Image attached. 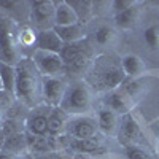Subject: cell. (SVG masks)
Listing matches in <instances>:
<instances>
[{
  "instance_id": "obj_23",
  "label": "cell",
  "mask_w": 159,
  "mask_h": 159,
  "mask_svg": "<svg viewBox=\"0 0 159 159\" xmlns=\"http://www.w3.org/2000/svg\"><path fill=\"white\" fill-rule=\"evenodd\" d=\"M123 70L126 75H130V76H134V75H139L143 69V65H142V61L137 57V56H126L123 59Z\"/></svg>"
},
{
  "instance_id": "obj_16",
  "label": "cell",
  "mask_w": 159,
  "mask_h": 159,
  "mask_svg": "<svg viewBox=\"0 0 159 159\" xmlns=\"http://www.w3.org/2000/svg\"><path fill=\"white\" fill-rule=\"evenodd\" d=\"M97 124H99V129L103 130L105 134L108 135H113V134H118V118H116V113L111 111L110 108H103L99 111L97 115Z\"/></svg>"
},
{
  "instance_id": "obj_22",
  "label": "cell",
  "mask_w": 159,
  "mask_h": 159,
  "mask_svg": "<svg viewBox=\"0 0 159 159\" xmlns=\"http://www.w3.org/2000/svg\"><path fill=\"white\" fill-rule=\"evenodd\" d=\"M69 5L73 8L75 15L78 16V21H86L88 16L91 15V8H92V2H88V0H84V2H81V0H72V2H69Z\"/></svg>"
},
{
  "instance_id": "obj_27",
  "label": "cell",
  "mask_w": 159,
  "mask_h": 159,
  "mask_svg": "<svg viewBox=\"0 0 159 159\" xmlns=\"http://www.w3.org/2000/svg\"><path fill=\"white\" fill-rule=\"evenodd\" d=\"M126 156H127V159H151V156L147 151H143L139 147H127Z\"/></svg>"
},
{
  "instance_id": "obj_29",
  "label": "cell",
  "mask_w": 159,
  "mask_h": 159,
  "mask_svg": "<svg viewBox=\"0 0 159 159\" xmlns=\"http://www.w3.org/2000/svg\"><path fill=\"white\" fill-rule=\"evenodd\" d=\"M113 7H115L116 15H118V13H123V11L132 8L134 7V2H130V0H121V2H113Z\"/></svg>"
},
{
  "instance_id": "obj_34",
  "label": "cell",
  "mask_w": 159,
  "mask_h": 159,
  "mask_svg": "<svg viewBox=\"0 0 159 159\" xmlns=\"http://www.w3.org/2000/svg\"><path fill=\"white\" fill-rule=\"evenodd\" d=\"M0 91H2V81H0Z\"/></svg>"
},
{
  "instance_id": "obj_13",
  "label": "cell",
  "mask_w": 159,
  "mask_h": 159,
  "mask_svg": "<svg viewBox=\"0 0 159 159\" xmlns=\"http://www.w3.org/2000/svg\"><path fill=\"white\" fill-rule=\"evenodd\" d=\"M67 148L76 151L78 154H96L103 151V147L97 137L89 140H76L67 135Z\"/></svg>"
},
{
  "instance_id": "obj_9",
  "label": "cell",
  "mask_w": 159,
  "mask_h": 159,
  "mask_svg": "<svg viewBox=\"0 0 159 159\" xmlns=\"http://www.w3.org/2000/svg\"><path fill=\"white\" fill-rule=\"evenodd\" d=\"M62 48H64V42L59 38V35L54 32V29L40 30L37 34V37H35V49L61 54Z\"/></svg>"
},
{
  "instance_id": "obj_17",
  "label": "cell",
  "mask_w": 159,
  "mask_h": 159,
  "mask_svg": "<svg viewBox=\"0 0 159 159\" xmlns=\"http://www.w3.org/2000/svg\"><path fill=\"white\" fill-rule=\"evenodd\" d=\"M24 150H29L27 145V135L24 132H16L8 137H5V145H3V151L8 154H15V153H22Z\"/></svg>"
},
{
  "instance_id": "obj_7",
  "label": "cell",
  "mask_w": 159,
  "mask_h": 159,
  "mask_svg": "<svg viewBox=\"0 0 159 159\" xmlns=\"http://www.w3.org/2000/svg\"><path fill=\"white\" fill-rule=\"evenodd\" d=\"M30 19L35 22L40 30H49L54 29V13L56 3L54 2H32L30 5Z\"/></svg>"
},
{
  "instance_id": "obj_5",
  "label": "cell",
  "mask_w": 159,
  "mask_h": 159,
  "mask_svg": "<svg viewBox=\"0 0 159 159\" xmlns=\"http://www.w3.org/2000/svg\"><path fill=\"white\" fill-rule=\"evenodd\" d=\"M97 130H99L97 119L83 115V116L70 118L65 134L72 139H76V140H89V139L97 137Z\"/></svg>"
},
{
  "instance_id": "obj_31",
  "label": "cell",
  "mask_w": 159,
  "mask_h": 159,
  "mask_svg": "<svg viewBox=\"0 0 159 159\" xmlns=\"http://www.w3.org/2000/svg\"><path fill=\"white\" fill-rule=\"evenodd\" d=\"M3 145H5V135H3V132L0 130V153L3 151Z\"/></svg>"
},
{
  "instance_id": "obj_4",
  "label": "cell",
  "mask_w": 159,
  "mask_h": 159,
  "mask_svg": "<svg viewBox=\"0 0 159 159\" xmlns=\"http://www.w3.org/2000/svg\"><path fill=\"white\" fill-rule=\"evenodd\" d=\"M32 61L42 76H61L62 73H65V64L61 54H56V52L35 49L32 54Z\"/></svg>"
},
{
  "instance_id": "obj_6",
  "label": "cell",
  "mask_w": 159,
  "mask_h": 159,
  "mask_svg": "<svg viewBox=\"0 0 159 159\" xmlns=\"http://www.w3.org/2000/svg\"><path fill=\"white\" fill-rule=\"evenodd\" d=\"M67 91L64 78L61 76H43V88H42V96L43 100L49 108L61 107V102L64 99V94Z\"/></svg>"
},
{
  "instance_id": "obj_28",
  "label": "cell",
  "mask_w": 159,
  "mask_h": 159,
  "mask_svg": "<svg viewBox=\"0 0 159 159\" xmlns=\"http://www.w3.org/2000/svg\"><path fill=\"white\" fill-rule=\"evenodd\" d=\"M13 99H15V96L2 89L0 91V108H8L13 102Z\"/></svg>"
},
{
  "instance_id": "obj_25",
  "label": "cell",
  "mask_w": 159,
  "mask_h": 159,
  "mask_svg": "<svg viewBox=\"0 0 159 159\" xmlns=\"http://www.w3.org/2000/svg\"><path fill=\"white\" fill-rule=\"evenodd\" d=\"M145 40H147V43L153 49H156L159 46V29H157V25H151V27H148L145 30Z\"/></svg>"
},
{
  "instance_id": "obj_26",
  "label": "cell",
  "mask_w": 159,
  "mask_h": 159,
  "mask_svg": "<svg viewBox=\"0 0 159 159\" xmlns=\"http://www.w3.org/2000/svg\"><path fill=\"white\" fill-rule=\"evenodd\" d=\"M94 37H96V42L99 45H105V43H108V40L111 38V29L107 27V25H100L96 30Z\"/></svg>"
},
{
  "instance_id": "obj_15",
  "label": "cell",
  "mask_w": 159,
  "mask_h": 159,
  "mask_svg": "<svg viewBox=\"0 0 159 159\" xmlns=\"http://www.w3.org/2000/svg\"><path fill=\"white\" fill-rule=\"evenodd\" d=\"M78 16L75 15L73 8L69 5V2H59L56 3V13H54V27H64V25L76 24Z\"/></svg>"
},
{
  "instance_id": "obj_2",
  "label": "cell",
  "mask_w": 159,
  "mask_h": 159,
  "mask_svg": "<svg viewBox=\"0 0 159 159\" xmlns=\"http://www.w3.org/2000/svg\"><path fill=\"white\" fill-rule=\"evenodd\" d=\"M19 29L11 18H0V62L15 65L22 59L19 54Z\"/></svg>"
},
{
  "instance_id": "obj_18",
  "label": "cell",
  "mask_w": 159,
  "mask_h": 159,
  "mask_svg": "<svg viewBox=\"0 0 159 159\" xmlns=\"http://www.w3.org/2000/svg\"><path fill=\"white\" fill-rule=\"evenodd\" d=\"M0 81H2V89L15 96L16 88V67L0 62Z\"/></svg>"
},
{
  "instance_id": "obj_3",
  "label": "cell",
  "mask_w": 159,
  "mask_h": 159,
  "mask_svg": "<svg viewBox=\"0 0 159 159\" xmlns=\"http://www.w3.org/2000/svg\"><path fill=\"white\" fill-rule=\"evenodd\" d=\"M91 107V92L86 83L75 81L67 86L61 108L69 116H83Z\"/></svg>"
},
{
  "instance_id": "obj_21",
  "label": "cell",
  "mask_w": 159,
  "mask_h": 159,
  "mask_svg": "<svg viewBox=\"0 0 159 159\" xmlns=\"http://www.w3.org/2000/svg\"><path fill=\"white\" fill-rule=\"evenodd\" d=\"M105 102H107L108 108H110L111 111H118V113H123V115L127 113L126 100H124V97L119 94V92H116V91L110 92V94L107 96V100H105Z\"/></svg>"
},
{
  "instance_id": "obj_33",
  "label": "cell",
  "mask_w": 159,
  "mask_h": 159,
  "mask_svg": "<svg viewBox=\"0 0 159 159\" xmlns=\"http://www.w3.org/2000/svg\"><path fill=\"white\" fill-rule=\"evenodd\" d=\"M57 159H67V157H64V156H57Z\"/></svg>"
},
{
  "instance_id": "obj_19",
  "label": "cell",
  "mask_w": 159,
  "mask_h": 159,
  "mask_svg": "<svg viewBox=\"0 0 159 159\" xmlns=\"http://www.w3.org/2000/svg\"><path fill=\"white\" fill-rule=\"evenodd\" d=\"M124 70L123 67H118V65H110V67L105 69L103 76H102V83L107 89H115L118 88L124 81Z\"/></svg>"
},
{
  "instance_id": "obj_14",
  "label": "cell",
  "mask_w": 159,
  "mask_h": 159,
  "mask_svg": "<svg viewBox=\"0 0 159 159\" xmlns=\"http://www.w3.org/2000/svg\"><path fill=\"white\" fill-rule=\"evenodd\" d=\"M89 56V48L86 40L83 42H78V43H69V45H64L62 51H61V57L65 64V67L70 65L72 62H75L76 59H81Z\"/></svg>"
},
{
  "instance_id": "obj_8",
  "label": "cell",
  "mask_w": 159,
  "mask_h": 159,
  "mask_svg": "<svg viewBox=\"0 0 159 159\" xmlns=\"http://www.w3.org/2000/svg\"><path fill=\"white\" fill-rule=\"evenodd\" d=\"M142 139V130L139 123L134 119V116L126 113L121 118V123L118 127V140L123 143L124 147H137V143Z\"/></svg>"
},
{
  "instance_id": "obj_32",
  "label": "cell",
  "mask_w": 159,
  "mask_h": 159,
  "mask_svg": "<svg viewBox=\"0 0 159 159\" xmlns=\"http://www.w3.org/2000/svg\"><path fill=\"white\" fill-rule=\"evenodd\" d=\"M0 159H13V156L5 153V151H2V153H0Z\"/></svg>"
},
{
  "instance_id": "obj_12",
  "label": "cell",
  "mask_w": 159,
  "mask_h": 159,
  "mask_svg": "<svg viewBox=\"0 0 159 159\" xmlns=\"http://www.w3.org/2000/svg\"><path fill=\"white\" fill-rule=\"evenodd\" d=\"M54 32L59 35V38L64 42V45L83 42L84 37H86V30H84L83 22H76V24H72V25H64V27H57L56 25Z\"/></svg>"
},
{
  "instance_id": "obj_10",
  "label": "cell",
  "mask_w": 159,
  "mask_h": 159,
  "mask_svg": "<svg viewBox=\"0 0 159 159\" xmlns=\"http://www.w3.org/2000/svg\"><path fill=\"white\" fill-rule=\"evenodd\" d=\"M48 116L49 113H45L43 110H34L27 121H25V127H27L29 134L34 135H48L49 127H48Z\"/></svg>"
},
{
  "instance_id": "obj_30",
  "label": "cell",
  "mask_w": 159,
  "mask_h": 159,
  "mask_svg": "<svg viewBox=\"0 0 159 159\" xmlns=\"http://www.w3.org/2000/svg\"><path fill=\"white\" fill-rule=\"evenodd\" d=\"M35 159H57V156L51 154V153H43V154H37Z\"/></svg>"
},
{
  "instance_id": "obj_24",
  "label": "cell",
  "mask_w": 159,
  "mask_h": 159,
  "mask_svg": "<svg viewBox=\"0 0 159 159\" xmlns=\"http://www.w3.org/2000/svg\"><path fill=\"white\" fill-rule=\"evenodd\" d=\"M135 18H137V8L134 5L132 8H129L123 13H118L116 15V24L126 29V27H130V25L135 22Z\"/></svg>"
},
{
  "instance_id": "obj_11",
  "label": "cell",
  "mask_w": 159,
  "mask_h": 159,
  "mask_svg": "<svg viewBox=\"0 0 159 159\" xmlns=\"http://www.w3.org/2000/svg\"><path fill=\"white\" fill-rule=\"evenodd\" d=\"M70 121V116L65 113L61 107L51 108L48 116V127L51 135H64L67 132V126Z\"/></svg>"
},
{
  "instance_id": "obj_1",
  "label": "cell",
  "mask_w": 159,
  "mask_h": 159,
  "mask_svg": "<svg viewBox=\"0 0 159 159\" xmlns=\"http://www.w3.org/2000/svg\"><path fill=\"white\" fill-rule=\"evenodd\" d=\"M43 76L35 67L32 57H22L16 64V88L15 97L25 105H37L42 96Z\"/></svg>"
},
{
  "instance_id": "obj_20",
  "label": "cell",
  "mask_w": 159,
  "mask_h": 159,
  "mask_svg": "<svg viewBox=\"0 0 159 159\" xmlns=\"http://www.w3.org/2000/svg\"><path fill=\"white\" fill-rule=\"evenodd\" d=\"M25 135H27V145L30 151H35L37 154L52 151L49 147L48 135H34V134H29V132H25Z\"/></svg>"
}]
</instances>
